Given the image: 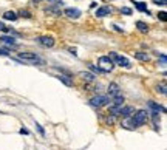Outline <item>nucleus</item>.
<instances>
[{"label": "nucleus", "instance_id": "nucleus-1", "mask_svg": "<svg viewBox=\"0 0 167 150\" xmlns=\"http://www.w3.org/2000/svg\"><path fill=\"white\" fill-rule=\"evenodd\" d=\"M108 57H110V60L113 62V65H119V67H124V68H130V60L124 57V56H121L119 53H115V51H112L110 54H108Z\"/></svg>", "mask_w": 167, "mask_h": 150}, {"label": "nucleus", "instance_id": "nucleus-2", "mask_svg": "<svg viewBox=\"0 0 167 150\" xmlns=\"http://www.w3.org/2000/svg\"><path fill=\"white\" fill-rule=\"evenodd\" d=\"M113 62L110 60V57L108 56H101L99 59H98V68H99V71H104V73H110L112 70H113Z\"/></svg>", "mask_w": 167, "mask_h": 150}, {"label": "nucleus", "instance_id": "nucleus-3", "mask_svg": "<svg viewBox=\"0 0 167 150\" xmlns=\"http://www.w3.org/2000/svg\"><path fill=\"white\" fill-rule=\"evenodd\" d=\"M147 116H149V113L146 112V110H138V112H135L133 113V118H131L133 127L136 128V127L144 125V124H146V121H147Z\"/></svg>", "mask_w": 167, "mask_h": 150}, {"label": "nucleus", "instance_id": "nucleus-4", "mask_svg": "<svg viewBox=\"0 0 167 150\" xmlns=\"http://www.w3.org/2000/svg\"><path fill=\"white\" fill-rule=\"evenodd\" d=\"M19 59H22L23 62H30V64H43L41 57L36 54V53H31V51H23V53H19Z\"/></svg>", "mask_w": 167, "mask_h": 150}, {"label": "nucleus", "instance_id": "nucleus-5", "mask_svg": "<svg viewBox=\"0 0 167 150\" xmlns=\"http://www.w3.org/2000/svg\"><path fill=\"white\" fill-rule=\"evenodd\" d=\"M90 104H91L93 107L101 109V107H105L107 104H110V98H108V96L98 94V96H94V98H91V99H90Z\"/></svg>", "mask_w": 167, "mask_h": 150}, {"label": "nucleus", "instance_id": "nucleus-6", "mask_svg": "<svg viewBox=\"0 0 167 150\" xmlns=\"http://www.w3.org/2000/svg\"><path fill=\"white\" fill-rule=\"evenodd\" d=\"M36 40H37L39 45L45 46V48H51V46H54V43H56V40H54L53 36H39Z\"/></svg>", "mask_w": 167, "mask_h": 150}, {"label": "nucleus", "instance_id": "nucleus-7", "mask_svg": "<svg viewBox=\"0 0 167 150\" xmlns=\"http://www.w3.org/2000/svg\"><path fill=\"white\" fill-rule=\"evenodd\" d=\"M64 16H67L68 19H79L81 17V11L78 8H65L64 9Z\"/></svg>", "mask_w": 167, "mask_h": 150}, {"label": "nucleus", "instance_id": "nucleus-8", "mask_svg": "<svg viewBox=\"0 0 167 150\" xmlns=\"http://www.w3.org/2000/svg\"><path fill=\"white\" fill-rule=\"evenodd\" d=\"M59 80H62L67 87H71L73 85V77L70 75H67V73H64V71H60V73H57V76H56Z\"/></svg>", "mask_w": 167, "mask_h": 150}, {"label": "nucleus", "instance_id": "nucleus-9", "mask_svg": "<svg viewBox=\"0 0 167 150\" xmlns=\"http://www.w3.org/2000/svg\"><path fill=\"white\" fill-rule=\"evenodd\" d=\"M147 105H149V109L152 110V113H158V114H160V113H164V112H166V109H164L163 105L156 104L155 101H149V102H147Z\"/></svg>", "mask_w": 167, "mask_h": 150}, {"label": "nucleus", "instance_id": "nucleus-10", "mask_svg": "<svg viewBox=\"0 0 167 150\" xmlns=\"http://www.w3.org/2000/svg\"><path fill=\"white\" fill-rule=\"evenodd\" d=\"M119 90H121L119 85L115 84V82H112V84L108 85V96H110V98H116V96H119V94H121Z\"/></svg>", "mask_w": 167, "mask_h": 150}, {"label": "nucleus", "instance_id": "nucleus-11", "mask_svg": "<svg viewBox=\"0 0 167 150\" xmlns=\"http://www.w3.org/2000/svg\"><path fill=\"white\" fill-rule=\"evenodd\" d=\"M112 14V8L110 6H101L96 9V16L98 17H105V16H110Z\"/></svg>", "mask_w": 167, "mask_h": 150}, {"label": "nucleus", "instance_id": "nucleus-12", "mask_svg": "<svg viewBox=\"0 0 167 150\" xmlns=\"http://www.w3.org/2000/svg\"><path fill=\"white\" fill-rule=\"evenodd\" d=\"M135 113V107H131V105H125L121 109V112H119V116H122V118H130V114H133Z\"/></svg>", "mask_w": 167, "mask_h": 150}, {"label": "nucleus", "instance_id": "nucleus-13", "mask_svg": "<svg viewBox=\"0 0 167 150\" xmlns=\"http://www.w3.org/2000/svg\"><path fill=\"white\" fill-rule=\"evenodd\" d=\"M133 56H135V59L142 60V62H149V59H150V56L147 53H142V51H136V53H133Z\"/></svg>", "mask_w": 167, "mask_h": 150}, {"label": "nucleus", "instance_id": "nucleus-14", "mask_svg": "<svg viewBox=\"0 0 167 150\" xmlns=\"http://www.w3.org/2000/svg\"><path fill=\"white\" fill-rule=\"evenodd\" d=\"M121 105H124V96H116V98H113V102H112V107H121Z\"/></svg>", "mask_w": 167, "mask_h": 150}, {"label": "nucleus", "instance_id": "nucleus-15", "mask_svg": "<svg viewBox=\"0 0 167 150\" xmlns=\"http://www.w3.org/2000/svg\"><path fill=\"white\" fill-rule=\"evenodd\" d=\"M79 77H82L85 82H93V80H94V75L85 73V71H81V73H79Z\"/></svg>", "mask_w": 167, "mask_h": 150}, {"label": "nucleus", "instance_id": "nucleus-16", "mask_svg": "<svg viewBox=\"0 0 167 150\" xmlns=\"http://www.w3.org/2000/svg\"><path fill=\"white\" fill-rule=\"evenodd\" d=\"M45 14H50V16H60V9L59 8H45Z\"/></svg>", "mask_w": 167, "mask_h": 150}, {"label": "nucleus", "instance_id": "nucleus-17", "mask_svg": "<svg viewBox=\"0 0 167 150\" xmlns=\"http://www.w3.org/2000/svg\"><path fill=\"white\" fill-rule=\"evenodd\" d=\"M136 27H138V30H139L141 33H149V27H147L146 22L139 20V22H136Z\"/></svg>", "mask_w": 167, "mask_h": 150}, {"label": "nucleus", "instance_id": "nucleus-18", "mask_svg": "<svg viewBox=\"0 0 167 150\" xmlns=\"http://www.w3.org/2000/svg\"><path fill=\"white\" fill-rule=\"evenodd\" d=\"M3 19H6V20H17V14L14 11H6L3 14Z\"/></svg>", "mask_w": 167, "mask_h": 150}, {"label": "nucleus", "instance_id": "nucleus-19", "mask_svg": "<svg viewBox=\"0 0 167 150\" xmlns=\"http://www.w3.org/2000/svg\"><path fill=\"white\" fill-rule=\"evenodd\" d=\"M122 127H124V128H128V130H133V128H135V127H133V122H131V118H124Z\"/></svg>", "mask_w": 167, "mask_h": 150}, {"label": "nucleus", "instance_id": "nucleus-20", "mask_svg": "<svg viewBox=\"0 0 167 150\" xmlns=\"http://www.w3.org/2000/svg\"><path fill=\"white\" fill-rule=\"evenodd\" d=\"M156 93H160V94H166L167 93L166 82H161V84H158V85H156Z\"/></svg>", "mask_w": 167, "mask_h": 150}, {"label": "nucleus", "instance_id": "nucleus-21", "mask_svg": "<svg viewBox=\"0 0 167 150\" xmlns=\"http://www.w3.org/2000/svg\"><path fill=\"white\" fill-rule=\"evenodd\" d=\"M135 8H136L138 11H144V12H147V14H149V11H147V5H146V3H142V2L135 3Z\"/></svg>", "mask_w": 167, "mask_h": 150}, {"label": "nucleus", "instance_id": "nucleus-22", "mask_svg": "<svg viewBox=\"0 0 167 150\" xmlns=\"http://www.w3.org/2000/svg\"><path fill=\"white\" fill-rule=\"evenodd\" d=\"M19 16H22V17H25V19H31V12H30L28 9H20V11H19Z\"/></svg>", "mask_w": 167, "mask_h": 150}, {"label": "nucleus", "instance_id": "nucleus-23", "mask_svg": "<svg viewBox=\"0 0 167 150\" xmlns=\"http://www.w3.org/2000/svg\"><path fill=\"white\" fill-rule=\"evenodd\" d=\"M0 40H2V42H5V43H11V45H12L16 39H14V37H9V36H2V37H0Z\"/></svg>", "mask_w": 167, "mask_h": 150}, {"label": "nucleus", "instance_id": "nucleus-24", "mask_svg": "<svg viewBox=\"0 0 167 150\" xmlns=\"http://www.w3.org/2000/svg\"><path fill=\"white\" fill-rule=\"evenodd\" d=\"M121 12H122V14H127V16H130V14H131V9H130V8H127V6H124V8H121Z\"/></svg>", "mask_w": 167, "mask_h": 150}, {"label": "nucleus", "instance_id": "nucleus-25", "mask_svg": "<svg viewBox=\"0 0 167 150\" xmlns=\"http://www.w3.org/2000/svg\"><path fill=\"white\" fill-rule=\"evenodd\" d=\"M158 17H160V19H161L163 22H166V20H167V14L164 12V11H161V12L158 14Z\"/></svg>", "mask_w": 167, "mask_h": 150}, {"label": "nucleus", "instance_id": "nucleus-26", "mask_svg": "<svg viewBox=\"0 0 167 150\" xmlns=\"http://www.w3.org/2000/svg\"><path fill=\"white\" fill-rule=\"evenodd\" d=\"M160 62H161V65H163V67L166 65V54H161V59H160Z\"/></svg>", "mask_w": 167, "mask_h": 150}, {"label": "nucleus", "instance_id": "nucleus-27", "mask_svg": "<svg viewBox=\"0 0 167 150\" xmlns=\"http://www.w3.org/2000/svg\"><path fill=\"white\" fill-rule=\"evenodd\" d=\"M107 122H108V124H113V122H115V116H108V118H107Z\"/></svg>", "mask_w": 167, "mask_h": 150}, {"label": "nucleus", "instance_id": "nucleus-28", "mask_svg": "<svg viewBox=\"0 0 167 150\" xmlns=\"http://www.w3.org/2000/svg\"><path fill=\"white\" fill-rule=\"evenodd\" d=\"M0 31H8V28L5 27V23H3V22H0Z\"/></svg>", "mask_w": 167, "mask_h": 150}, {"label": "nucleus", "instance_id": "nucleus-29", "mask_svg": "<svg viewBox=\"0 0 167 150\" xmlns=\"http://www.w3.org/2000/svg\"><path fill=\"white\" fill-rule=\"evenodd\" d=\"M153 3H156V5H166V0H153Z\"/></svg>", "mask_w": 167, "mask_h": 150}, {"label": "nucleus", "instance_id": "nucleus-30", "mask_svg": "<svg viewBox=\"0 0 167 150\" xmlns=\"http://www.w3.org/2000/svg\"><path fill=\"white\" fill-rule=\"evenodd\" d=\"M36 127H37V130L41 132V135H45V132H43V128H42V127H41V125H39V124H37V122H36Z\"/></svg>", "mask_w": 167, "mask_h": 150}, {"label": "nucleus", "instance_id": "nucleus-31", "mask_svg": "<svg viewBox=\"0 0 167 150\" xmlns=\"http://www.w3.org/2000/svg\"><path fill=\"white\" fill-rule=\"evenodd\" d=\"M88 67H90V68H91V70H93V71H94V73H99V68H96V67H93V65H91V64H90V65H88Z\"/></svg>", "mask_w": 167, "mask_h": 150}, {"label": "nucleus", "instance_id": "nucleus-32", "mask_svg": "<svg viewBox=\"0 0 167 150\" xmlns=\"http://www.w3.org/2000/svg\"><path fill=\"white\" fill-rule=\"evenodd\" d=\"M0 56H8V51H5V50H0Z\"/></svg>", "mask_w": 167, "mask_h": 150}, {"label": "nucleus", "instance_id": "nucleus-33", "mask_svg": "<svg viewBox=\"0 0 167 150\" xmlns=\"http://www.w3.org/2000/svg\"><path fill=\"white\" fill-rule=\"evenodd\" d=\"M20 133H22V135H28V130H25V128H22V130H20Z\"/></svg>", "mask_w": 167, "mask_h": 150}]
</instances>
